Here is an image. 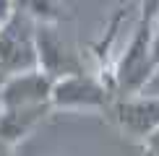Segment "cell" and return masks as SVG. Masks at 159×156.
Wrapping results in <instances>:
<instances>
[{
	"mask_svg": "<svg viewBox=\"0 0 159 156\" xmlns=\"http://www.w3.org/2000/svg\"><path fill=\"white\" fill-rule=\"evenodd\" d=\"M159 3H143L141 18H138L133 37L128 39L123 55L117 57L115 70H112V91L117 99L143 94V86L154 76V63H151V39H154V24H157Z\"/></svg>",
	"mask_w": 159,
	"mask_h": 156,
	"instance_id": "1",
	"label": "cell"
},
{
	"mask_svg": "<svg viewBox=\"0 0 159 156\" xmlns=\"http://www.w3.org/2000/svg\"><path fill=\"white\" fill-rule=\"evenodd\" d=\"M37 21L29 16L24 3L0 29V76L8 78L26 70H37Z\"/></svg>",
	"mask_w": 159,
	"mask_h": 156,
	"instance_id": "2",
	"label": "cell"
},
{
	"mask_svg": "<svg viewBox=\"0 0 159 156\" xmlns=\"http://www.w3.org/2000/svg\"><path fill=\"white\" fill-rule=\"evenodd\" d=\"M112 91L99 76L70 73L52 83V109H107L112 102Z\"/></svg>",
	"mask_w": 159,
	"mask_h": 156,
	"instance_id": "3",
	"label": "cell"
},
{
	"mask_svg": "<svg viewBox=\"0 0 159 156\" xmlns=\"http://www.w3.org/2000/svg\"><path fill=\"white\" fill-rule=\"evenodd\" d=\"M52 83L42 70H26L0 81V109H37V107H52Z\"/></svg>",
	"mask_w": 159,
	"mask_h": 156,
	"instance_id": "4",
	"label": "cell"
},
{
	"mask_svg": "<svg viewBox=\"0 0 159 156\" xmlns=\"http://www.w3.org/2000/svg\"><path fill=\"white\" fill-rule=\"evenodd\" d=\"M112 115H115L117 128L125 135L136 141H146L159 130V96H125V99L112 102Z\"/></svg>",
	"mask_w": 159,
	"mask_h": 156,
	"instance_id": "5",
	"label": "cell"
},
{
	"mask_svg": "<svg viewBox=\"0 0 159 156\" xmlns=\"http://www.w3.org/2000/svg\"><path fill=\"white\" fill-rule=\"evenodd\" d=\"M37 60L39 70L55 81L70 73H81L78 57L70 52L60 31L55 29V24H37Z\"/></svg>",
	"mask_w": 159,
	"mask_h": 156,
	"instance_id": "6",
	"label": "cell"
},
{
	"mask_svg": "<svg viewBox=\"0 0 159 156\" xmlns=\"http://www.w3.org/2000/svg\"><path fill=\"white\" fill-rule=\"evenodd\" d=\"M52 107H37V109H0V141L8 146H16L47 117Z\"/></svg>",
	"mask_w": 159,
	"mask_h": 156,
	"instance_id": "7",
	"label": "cell"
},
{
	"mask_svg": "<svg viewBox=\"0 0 159 156\" xmlns=\"http://www.w3.org/2000/svg\"><path fill=\"white\" fill-rule=\"evenodd\" d=\"M16 8H18V3H11V0H0V29H3V26L13 18Z\"/></svg>",
	"mask_w": 159,
	"mask_h": 156,
	"instance_id": "8",
	"label": "cell"
},
{
	"mask_svg": "<svg viewBox=\"0 0 159 156\" xmlns=\"http://www.w3.org/2000/svg\"><path fill=\"white\" fill-rule=\"evenodd\" d=\"M143 151H146L149 156H159V130L143 141Z\"/></svg>",
	"mask_w": 159,
	"mask_h": 156,
	"instance_id": "9",
	"label": "cell"
},
{
	"mask_svg": "<svg viewBox=\"0 0 159 156\" xmlns=\"http://www.w3.org/2000/svg\"><path fill=\"white\" fill-rule=\"evenodd\" d=\"M151 63L154 68H159V34L154 31V39H151Z\"/></svg>",
	"mask_w": 159,
	"mask_h": 156,
	"instance_id": "10",
	"label": "cell"
},
{
	"mask_svg": "<svg viewBox=\"0 0 159 156\" xmlns=\"http://www.w3.org/2000/svg\"><path fill=\"white\" fill-rule=\"evenodd\" d=\"M0 156H13V146H8L5 141H0Z\"/></svg>",
	"mask_w": 159,
	"mask_h": 156,
	"instance_id": "11",
	"label": "cell"
},
{
	"mask_svg": "<svg viewBox=\"0 0 159 156\" xmlns=\"http://www.w3.org/2000/svg\"><path fill=\"white\" fill-rule=\"evenodd\" d=\"M154 31L159 34V13H157V24H154Z\"/></svg>",
	"mask_w": 159,
	"mask_h": 156,
	"instance_id": "12",
	"label": "cell"
}]
</instances>
